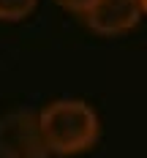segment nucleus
<instances>
[{
    "label": "nucleus",
    "instance_id": "423d86ee",
    "mask_svg": "<svg viewBox=\"0 0 147 158\" xmlns=\"http://www.w3.org/2000/svg\"><path fill=\"white\" fill-rule=\"evenodd\" d=\"M142 8H145V14H147V0H142Z\"/></svg>",
    "mask_w": 147,
    "mask_h": 158
},
{
    "label": "nucleus",
    "instance_id": "7ed1b4c3",
    "mask_svg": "<svg viewBox=\"0 0 147 158\" xmlns=\"http://www.w3.org/2000/svg\"><path fill=\"white\" fill-rule=\"evenodd\" d=\"M142 14V0H96L82 19L98 35H123L139 25Z\"/></svg>",
    "mask_w": 147,
    "mask_h": 158
},
{
    "label": "nucleus",
    "instance_id": "f257e3e1",
    "mask_svg": "<svg viewBox=\"0 0 147 158\" xmlns=\"http://www.w3.org/2000/svg\"><path fill=\"white\" fill-rule=\"evenodd\" d=\"M41 131L52 156H82L101 136V120L96 109L79 98H60L38 112Z\"/></svg>",
    "mask_w": 147,
    "mask_h": 158
},
{
    "label": "nucleus",
    "instance_id": "20e7f679",
    "mask_svg": "<svg viewBox=\"0 0 147 158\" xmlns=\"http://www.w3.org/2000/svg\"><path fill=\"white\" fill-rule=\"evenodd\" d=\"M38 0H0V22H19L33 14Z\"/></svg>",
    "mask_w": 147,
    "mask_h": 158
},
{
    "label": "nucleus",
    "instance_id": "f03ea898",
    "mask_svg": "<svg viewBox=\"0 0 147 158\" xmlns=\"http://www.w3.org/2000/svg\"><path fill=\"white\" fill-rule=\"evenodd\" d=\"M38 112L11 109L0 114V158H49Z\"/></svg>",
    "mask_w": 147,
    "mask_h": 158
},
{
    "label": "nucleus",
    "instance_id": "39448f33",
    "mask_svg": "<svg viewBox=\"0 0 147 158\" xmlns=\"http://www.w3.org/2000/svg\"><path fill=\"white\" fill-rule=\"evenodd\" d=\"M55 3H57V6H63L65 11H74V14L82 16L90 6H93V3H96V0H55Z\"/></svg>",
    "mask_w": 147,
    "mask_h": 158
}]
</instances>
